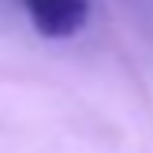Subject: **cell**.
Wrapping results in <instances>:
<instances>
[{
  "label": "cell",
  "instance_id": "6da1fadb",
  "mask_svg": "<svg viewBox=\"0 0 153 153\" xmlns=\"http://www.w3.org/2000/svg\"><path fill=\"white\" fill-rule=\"evenodd\" d=\"M26 19L41 37H75L90 19V0H22Z\"/></svg>",
  "mask_w": 153,
  "mask_h": 153
}]
</instances>
